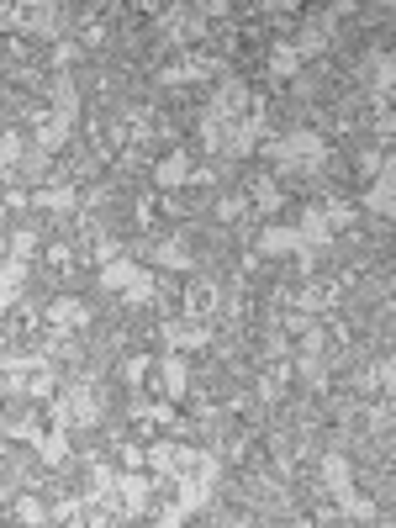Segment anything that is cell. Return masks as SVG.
<instances>
[{
    "mask_svg": "<svg viewBox=\"0 0 396 528\" xmlns=\"http://www.w3.org/2000/svg\"><path fill=\"white\" fill-rule=\"evenodd\" d=\"M101 286L117 291V296H127L132 307H138V301H154V275H148L138 259H122V254L101 264Z\"/></svg>",
    "mask_w": 396,
    "mask_h": 528,
    "instance_id": "cell-1",
    "label": "cell"
},
{
    "mask_svg": "<svg viewBox=\"0 0 396 528\" xmlns=\"http://www.w3.org/2000/svg\"><path fill=\"white\" fill-rule=\"evenodd\" d=\"M264 154H270L280 169H317V164L328 159V143L317 138V132H291L286 143H270Z\"/></svg>",
    "mask_w": 396,
    "mask_h": 528,
    "instance_id": "cell-2",
    "label": "cell"
},
{
    "mask_svg": "<svg viewBox=\"0 0 396 528\" xmlns=\"http://www.w3.org/2000/svg\"><path fill=\"white\" fill-rule=\"evenodd\" d=\"M148 497H154V476H143V470H132V476H117V507L127 518L148 513Z\"/></svg>",
    "mask_w": 396,
    "mask_h": 528,
    "instance_id": "cell-3",
    "label": "cell"
},
{
    "mask_svg": "<svg viewBox=\"0 0 396 528\" xmlns=\"http://www.w3.org/2000/svg\"><path fill=\"white\" fill-rule=\"evenodd\" d=\"M48 323L59 333H80V328H90V307L80 296H64V301H53V307H48Z\"/></svg>",
    "mask_w": 396,
    "mask_h": 528,
    "instance_id": "cell-4",
    "label": "cell"
},
{
    "mask_svg": "<svg viewBox=\"0 0 396 528\" xmlns=\"http://www.w3.org/2000/svg\"><path fill=\"white\" fill-rule=\"evenodd\" d=\"M185 386H191V365H185L180 354H164L159 360V391L169 396V402H180Z\"/></svg>",
    "mask_w": 396,
    "mask_h": 528,
    "instance_id": "cell-5",
    "label": "cell"
},
{
    "mask_svg": "<svg viewBox=\"0 0 396 528\" xmlns=\"http://www.w3.org/2000/svg\"><path fill=\"white\" fill-rule=\"evenodd\" d=\"M22 280H27V270L16 259H0V307H11L16 296H22Z\"/></svg>",
    "mask_w": 396,
    "mask_h": 528,
    "instance_id": "cell-6",
    "label": "cell"
},
{
    "mask_svg": "<svg viewBox=\"0 0 396 528\" xmlns=\"http://www.w3.org/2000/svg\"><path fill=\"white\" fill-rule=\"evenodd\" d=\"M16 518H22V528H43L48 523V502L43 497H16Z\"/></svg>",
    "mask_w": 396,
    "mask_h": 528,
    "instance_id": "cell-7",
    "label": "cell"
},
{
    "mask_svg": "<svg viewBox=\"0 0 396 528\" xmlns=\"http://www.w3.org/2000/svg\"><path fill=\"white\" fill-rule=\"evenodd\" d=\"M259 249H264V254H291V249H296V228H264Z\"/></svg>",
    "mask_w": 396,
    "mask_h": 528,
    "instance_id": "cell-8",
    "label": "cell"
},
{
    "mask_svg": "<svg viewBox=\"0 0 396 528\" xmlns=\"http://www.w3.org/2000/svg\"><path fill=\"white\" fill-rule=\"evenodd\" d=\"M270 69L280 74V80H291V74L301 69V53H296V43H280V48L270 53Z\"/></svg>",
    "mask_w": 396,
    "mask_h": 528,
    "instance_id": "cell-9",
    "label": "cell"
},
{
    "mask_svg": "<svg viewBox=\"0 0 396 528\" xmlns=\"http://www.w3.org/2000/svg\"><path fill=\"white\" fill-rule=\"evenodd\" d=\"M391 180H396V169L381 164V180H375V191H370V206H375L381 217H391Z\"/></svg>",
    "mask_w": 396,
    "mask_h": 528,
    "instance_id": "cell-10",
    "label": "cell"
},
{
    "mask_svg": "<svg viewBox=\"0 0 396 528\" xmlns=\"http://www.w3.org/2000/svg\"><path fill=\"white\" fill-rule=\"evenodd\" d=\"M185 175H191V159H185V154H169V159L159 164V185H180Z\"/></svg>",
    "mask_w": 396,
    "mask_h": 528,
    "instance_id": "cell-11",
    "label": "cell"
},
{
    "mask_svg": "<svg viewBox=\"0 0 396 528\" xmlns=\"http://www.w3.org/2000/svg\"><path fill=\"white\" fill-rule=\"evenodd\" d=\"M0 249H6V243H0Z\"/></svg>",
    "mask_w": 396,
    "mask_h": 528,
    "instance_id": "cell-12",
    "label": "cell"
}]
</instances>
